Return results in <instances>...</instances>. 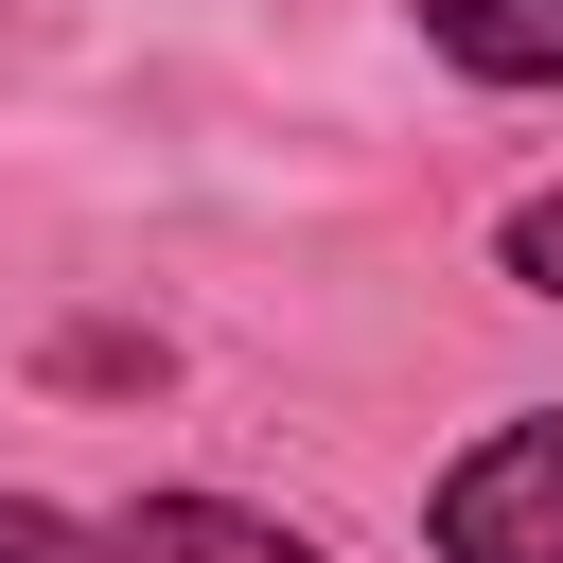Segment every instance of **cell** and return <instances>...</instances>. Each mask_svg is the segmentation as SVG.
I'll use <instances>...</instances> for the list:
<instances>
[{"mask_svg":"<svg viewBox=\"0 0 563 563\" xmlns=\"http://www.w3.org/2000/svg\"><path fill=\"white\" fill-rule=\"evenodd\" d=\"M405 18H422V53L457 88H510V106L563 88V0H405Z\"/></svg>","mask_w":563,"mask_h":563,"instance_id":"obj_3","label":"cell"},{"mask_svg":"<svg viewBox=\"0 0 563 563\" xmlns=\"http://www.w3.org/2000/svg\"><path fill=\"white\" fill-rule=\"evenodd\" d=\"M0 563H123L106 510H53V493H0Z\"/></svg>","mask_w":563,"mask_h":563,"instance_id":"obj_5","label":"cell"},{"mask_svg":"<svg viewBox=\"0 0 563 563\" xmlns=\"http://www.w3.org/2000/svg\"><path fill=\"white\" fill-rule=\"evenodd\" d=\"M106 528H123V563H334V545H317L299 510H264V493H194V475L123 493Z\"/></svg>","mask_w":563,"mask_h":563,"instance_id":"obj_2","label":"cell"},{"mask_svg":"<svg viewBox=\"0 0 563 563\" xmlns=\"http://www.w3.org/2000/svg\"><path fill=\"white\" fill-rule=\"evenodd\" d=\"M422 563H563V405H510L422 475Z\"/></svg>","mask_w":563,"mask_h":563,"instance_id":"obj_1","label":"cell"},{"mask_svg":"<svg viewBox=\"0 0 563 563\" xmlns=\"http://www.w3.org/2000/svg\"><path fill=\"white\" fill-rule=\"evenodd\" d=\"M493 282H510V299H545V317H563V176H545V194H510V211H493Z\"/></svg>","mask_w":563,"mask_h":563,"instance_id":"obj_4","label":"cell"}]
</instances>
